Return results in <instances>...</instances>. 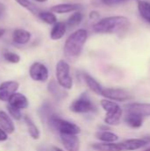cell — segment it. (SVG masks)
I'll use <instances>...</instances> for the list:
<instances>
[{"mask_svg":"<svg viewBox=\"0 0 150 151\" xmlns=\"http://www.w3.org/2000/svg\"><path fill=\"white\" fill-rule=\"evenodd\" d=\"M6 109H7V113L8 115L14 120L16 121H19L22 119V113H21V111L15 108V107H12L11 105L10 104H7L6 106Z\"/></svg>","mask_w":150,"mask_h":151,"instance_id":"f1b7e54d","label":"cell"},{"mask_svg":"<svg viewBox=\"0 0 150 151\" xmlns=\"http://www.w3.org/2000/svg\"><path fill=\"white\" fill-rule=\"evenodd\" d=\"M19 83L16 81H6L0 84V101L8 103L11 96L18 92Z\"/></svg>","mask_w":150,"mask_h":151,"instance_id":"9c48e42d","label":"cell"},{"mask_svg":"<svg viewBox=\"0 0 150 151\" xmlns=\"http://www.w3.org/2000/svg\"><path fill=\"white\" fill-rule=\"evenodd\" d=\"M120 143V146L123 151H133L140 150L146 147L150 143V136H145L143 138L138 139H127Z\"/></svg>","mask_w":150,"mask_h":151,"instance_id":"30bf717a","label":"cell"},{"mask_svg":"<svg viewBox=\"0 0 150 151\" xmlns=\"http://www.w3.org/2000/svg\"><path fill=\"white\" fill-rule=\"evenodd\" d=\"M28 73L34 81L42 83L46 82L50 77L48 67L41 62H34L29 67Z\"/></svg>","mask_w":150,"mask_h":151,"instance_id":"52a82bcc","label":"cell"},{"mask_svg":"<svg viewBox=\"0 0 150 151\" xmlns=\"http://www.w3.org/2000/svg\"><path fill=\"white\" fill-rule=\"evenodd\" d=\"M56 79L57 84L65 90H70L73 87V80L71 75V66L64 59L59 60L56 65Z\"/></svg>","mask_w":150,"mask_h":151,"instance_id":"5b68a950","label":"cell"},{"mask_svg":"<svg viewBox=\"0 0 150 151\" xmlns=\"http://www.w3.org/2000/svg\"><path fill=\"white\" fill-rule=\"evenodd\" d=\"M23 119L26 123V126L27 127V132H28V134L30 135V137L33 140H39L40 136H41V133H40L38 127L34 124V122L32 120V119L29 116L26 115V116H24Z\"/></svg>","mask_w":150,"mask_h":151,"instance_id":"d6986e66","label":"cell"},{"mask_svg":"<svg viewBox=\"0 0 150 151\" xmlns=\"http://www.w3.org/2000/svg\"><path fill=\"white\" fill-rule=\"evenodd\" d=\"M46 122L51 129L58 132L59 134L78 135L80 133V127L78 125L69 120L61 119L55 113H52Z\"/></svg>","mask_w":150,"mask_h":151,"instance_id":"3957f363","label":"cell"},{"mask_svg":"<svg viewBox=\"0 0 150 151\" xmlns=\"http://www.w3.org/2000/svg\"><path fill=\"white\" fill-rule=\"evenodd\" d=\"M8 104L22 111V110H25L28 107L29 103H28L27 97L24 94L19 93V92H16L9 99Z\"/></svg>","mask_w":150,"mask_h":151,"instance_id":"5bb4252c","label":"cell"},{"mask_svg":"<svg viewBox=\"0 0 150 151\" xmlns=\"http://www.w3.org/2000/svg\"><path fill=\"white\" fill-rule=\"evenodd\" d=\"M100 18V13L97 11H92L89 13V19L92 20H99Z\"/></svg>","mask_w":150,"mask_h":151,"instance_id":"d6a6232c","label":"cell"},{"mask_svg":"<svg viewBox=\"0 0 150 151\" xmlns=\"http://www.w3.org/2000/svg\"><path fill=\"white\" fill-rule=\"evenodd\" d=\"M0 127L9 135L14 133L15 125L13 119L4 111H0Z\"/></svg>","mask_w":150,"mask_h":151,"instance_id":"9a60e30c","label":"cell"},{"mask_svg":"<svg viewBox=\"0 0 150 151\" xmlns=\"http://www.w3.org/2000/svg\"><path fill=\"white\" fill-rule=\"evenodd\" d=\"M50 151H64V150H62V149H61V148H59V147L53 146V147H51V148H50Z\"/></svg>","mask_w":150,"mask_h":151,"instance_id":"e575fe53","label":"cell"},{"mask_svg":"<svg viewBox=\"0 0 150 151\" xmlns=\"http://www.w3.org/2000/svg\"><path fill=\"white\" fill-rule=\"evenodd\" d=\"M60 140L63 147L66 151H80V142L78 135L60 134Z\"/></svg>","mask_w":150,"mask_h":151,"instance_id":"7c38bea8","label":"cell"},{"mask_svg":"<svg viewBox=\"0 0 150 151\" xmlns=\"http://www.w3.org/2000/svg\"><path fill=\"white\" fill-rule=\"evenodd\" d=\"M8 140V134L0 127V142H4Z\"/></svg>","mask_w":150,"mask_h":151,"instance_id":"836d02e7","label":"cell"},{"mask_svg":"<svg viewBox=\"0 0 150 151\" xmlns=\"http://www.w3.org/2000/svg\"><path fill=\"white\" fill-rule=\"evenodd\" d=\"M95 137L101 142H105V143L116 142L118 140V135L110 131H98L95 134Z\"/></svg>","mask_w":150,"mask_h":151,"instance_id":"7402d4cb","label":"cell"},{"mask_svg":"<svg viewBox=\"0 0 150 151\" xmlns=\"http://www.w3.org/2000/svg\"><path fill=\"white\" fill-rule=\"evenodd\" d=\"M102 2H103L104 4H106V5L112 6V5L118 4L122 3L123 1H122V0H102Z\"/></svg>","mask_w":150,"mask_h":151,"instance_id":"1f68e13d","label":"cell"},{"mask_svg":"<svg viewBox=\"0 0 150 151\" xmlns=\"http://www.w3.org/2000/svg\"><path fill=\"white\" fill-rule=\"evenodd\" d=\"M101 96L114 102H126L131 98L128 91L119 88H103Z\"/></svg>","mask_w":150,"mask_h":151,"instance_id":"ba28073f","label":"cell"},{"mask_svg":"<svg viewBox=\"0 0 150 151\" xmlns=\"http://www.w3.org/2000/svg\"><path fill=\"white\" fill-rule=\"evenodd\" d=\"M32 38V34L23 28L14 29L11 35L12 42L18 45H26L27 44Z\"/></svg>","mask_w":150,"mask_h":151,"instance_id":"4fadbf2b","label":"cell"},{"mask_svg":"<svg viewBox=\"0 0 150 151\" xmlns=\"http://www.w3.org/2000/svg\"><path fill=\"white\" fill-rule=\"evenodd\" d=\"M125 122L132 128H140L143 124V118L133 113L126 112L125 116Z\"/></svg>","mask_w":150,"mask_h":151,"instance_id":"44dd1931","label":"cell"},{"mask_svg":"<svg viewBox=\"0 0 150 151\" xmlns=\"http://www.w3.org/2000/svg\"><path fill=\"white\" fill-rule=\"evenodd\" d=\"M83 80L87 85V87L95 95L101 96L102 91L103 89V87L100 84V82L95 80L93 76L89 75L88 73H84L83 74Z\"/></svg>","mask_w":150,"mask_h":151,"instance_id":"ac0fdd59","label":"cell"},{"mask_svg":"<svg viewBox=\"0 0 150 151\" xmlns=\"http://www.w3.org/2000/svg\"><path fill=\"white\" fill-rule=\"evenodd\" d=\"M144 151H150V148H148V149H146Z\"/></svg>","mask_w":150,"mask_h":151,"instance_id":"8d00e7d4","label":"cell"},{"mask_svg":"<svg viewBox=\"0 0 150 151\" xmlns=\"http://www.w3.org/2000/svg\"><path fill=\"white\" fill-rule=\"evenodd\" d=\"M81 8V5L79 4H71V3H63L53 5L50 8V11L54 13L57 14H65L68 12H73L75 11H79Z\"/></svg>","mask_w":150,"mask_h":151,"instance_id":"2e32d148","label":"cell"},{"mask_svg":"<svg viewBox=\"0 0 150 151\" xmlns=\"http://www.w3.org/2000/svg\"><path fill=\"white\" fill-rule=\"evenodd\" d=\"M14 1H16L21 7L27 9V11H29L33 14L37 15L40 12V11L38 10V8L30 0H14Z\"/></svg>","mask_w":150,"mask_h":151,"instance_id":"4316f807","label":"cell"},{"mask_svg":"<svg viewBox=\"0 0 150 151\" xmlns=\"http://www.w3.org/2000/svg\"><path fill=\"white\" fill-rule=\"evenodd\" d=\"M91 148L95 151H123L119 142L118 143H117V142H111V143L98 142V143L92 144Z\"/></svg>","mask_w":150,"mask_h":151,"instance_id":"ffe728a7","label":"cell"},{"mask_svg":"<svg viewBox=\"0 0 150 151\" xmlns=\"http://www.w3.org/2000/svg\"><path fill=\"white\" fill-rule=\"evenodd\" d=\"M125 111L129 113L139 115L142 118L150 116V104L129 103L125 105Z\"/></svg>","mask_w":150,"mask_h":151,"instance_id":"8fae6325","label":"cell"},{"mask_svg":"<svg viewBox=\"0 0 150 151\" xmlns=\"http://www.w3.org/2000/svg\"><path fill=\"white\" fill-rule=\"evenodd\" d=\"M6 12H7V7L6 5L3 3L0 2V21L3 20L5 16H6Z\"/></svg>","mask_w":150,"mask_h":151,"instance_id":"4dcf8cb0","label":"cell"},{"mask_svg":"<svg viewBox=\"0 0 150 151\" xmlns=\"http://www.w3.org/2000/svg\"><path fill=\"white\" fill-rule=\"evenodd\" d=\"M66 31H67V26H66L65 22L57 21L56 24L53 25V27L50 34V37L53 41L61 40L65 36Z\"/></svg>","mask_w":150,"mask_h":151,"instance_id":"e0dca14e","label":"cell"},{"mask_svg":"<svg viewBox=\"0 0 150 151\" xmlns=\"http://www.w3.org/2000/svg\"><path fill=\"white\" fill-rule=\"evenodd\" d=\"M4 59L11 64H18L20 61V56L18 53L12 51H5L3 54Z\"/></svg>","mask_w":150,"mask_h":151,"instance_id":"83f0119b","label":"cell"},{"mask_svg":"<svg viewBox=\"0 0 150 151\" xmlns=\"http://www.w3.org/2000/svg\"><path fill=\"white\" fill-rule=\"evenodd\" d=\"M100 104L106 113L104 123L108 126L118 125L123 116V109L118 104V103L104 98L101 100Z\"/></svg>","mask_w":150,"mask_h":151,"instance_id":"277c9868","label":"cell"},{"mask_svg":"<svg viewBox=\"0 0 150 151\" xmlns=\"http://www.w3.org/2000/svg\"><path fill=\"white\" fill-rule=\"evenodd\" d=\"M95 110V104H93L87 93L82 94L80 97L75 99L70 105V111L79 114L88 113L94 111Z\"/></svg>","mask_w":150,"mask_h":151,"instance_id":"8992f818","label":"cell"},{"mask_svg":"<svg viewBox=\"0 0 150 151\" xmlns=\"http://www.w3.org/2000/svg\"><path fill=\"white\" fill-rule=\"evenodd\" d=\"M48 91L56 98H62L65 96V93L62 90V88L57 84L54 80H51L48 84Z\"/></svg>","mask_w":150,"mask_h":151,"instance_id":"d4e9b609","label":"cell"},{"mask_svg":"<svg viewBox=\"0 0 150 151\" xmlns=\"http://www.w3.org/2000/svg\"><path fill=\"white\" fill-rule=\"evenodd\" d=\"M37 17L44 23L48 25H54L57 22V18L54 12L51 11H43L40 12L37 14Z\"/></svg>","mask_w":150,"mask_h":151,"instance_id":"cb8c5ba5","label":"cell"},{"mask_svg":"<svg viewBox=\"0 0 150 151\" xmlns=\"http://www.w3.org/2000/svg\"><path fill=\"white\" fill-rule=\"evenodd\" d=\"M138 10L141 16L150 24V4L146 1L138 2Z\"/></svg>","mask_w":150,"mask_h":151,"instance_id":"484cf974","label":"cell"},{"mask_svg":"<svg viewBox=\"0 0 150 151\" xmlns=\"http://www.w3.org/2000/svg\"><path fill=\"white\" fill-rule=\"evenodd\" d=\"M88 38V32L84 28H79L72 33L64 44V54L69 60H75L82 52L83 47Z\"/></svg>","mask_w":150,"mask_h":151,"instance_id":"6da1fadb","label":"cell"},{"mask_svg":"<svg viewBox=\"0 0 150 151\" xmlns=\"http://www.w3.org/2000/svg\"><path fill=\"white\" fill-rule=\"evenodd\" d=\"M130 20L125 16H110L99 19L93 25V30L97 34H115L127 28Z\"/></svg>","mask_w":150,"mask_h":151,"instance_id":"7a4b0ae2","label":"cell"},{"mask_svg":"<svg viewBox=\"0 0 150 151\" xmlns=\"http://www.w3.org/2000/svg\"><path fill=\"white\" fill-rule=\"evenodd\" d=\"M40 111H41V117H42L45 121H47V119H49V117L53 113V112L51 111V107H50L48 104H43L42 107L41 108Z\"/></svg>","mask_w":150,"mask_h":151,"instance_id":"f546056e","label":"cell"},{"mask_svg":"<svg viewBox=\"0 0 150 151\" xmlns=\"http://www.w3.org/2000/svg\"><path fill=\"white\" fill-rule=\"evenodd\" d=\"M84 18V15L80 11H75L73 12V13H72L69 18L67 19V21L65 22L67 27L69 28H74L76 27H78L79 25H80V23L82 22Z\"/></svg>","mask_w":150,"mask_h":151,"instance_id":"603a6c76","label":"cell"},{"mask_svg":"<svg viewBox=\"0 0 150 151\" xmlns=\"http://www.w3.org/2000/svg\"><path fill=\"white\" fill-rule=\"evenodd\" d=\"M34 1H35L37 3H46L48 0H34Z\"/></svg>","mask_w":150,"mask_h":151,"instance_id":"d590c367","label":"cell"}]
</instances>
